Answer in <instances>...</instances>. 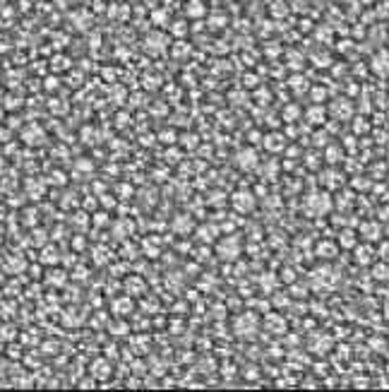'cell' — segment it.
<instances>
[{"mask_svg": "<svg viewBox=\"0 0 389 392\" xmlns=\"http://www.w3.org/2000/svg\"><path fill=\"white\" fill-rule=\"evenodd\" d=\"M236 332L241 337H252L255 332H257V317L252 315V313H245V315H241L238 320H236Z\"/></svg>", "mask_w": 389, "mask_h": 392, "instance_id": "cell-1", "label": "cell"}, {"mask_svg": "<svg viewBox=\"0 0 389 392\" xmlns=\"http://www.w3.org/2000/svg\"><path fill=\"white\" fill-rule=\"evenodd\" d=\"M252 205H255V200H252V195H248V193H238V195L233 197V207H236V209H241V212L250 209Z\"/></svg>", "mask_w": 389, "mask_h": 392, "instance_id": "cell-2", "label": "cell"}, {"mask_svg": "<svg viewBox=\"0 0 389 392\" xmlns=\"http://www.w3.org/2000/svg\"><path fill=\"white\" fill-rule=\"evenodd\" d=\"M336 250H339V248H336L334 243H327V241L317 245V255H319V258H324V260H329V258H334V255H336Z\"/></svg>", "mask_w": 389, "mask_h": 392, "instance_id": "cell-3", "label": "cell"}, {"mask_svg": "<svg viewBox=\"0 0 389 392\" xmlns=\"http://www.w3.org/2000/svg\"><path fill=\"white\" fill-rule=\"evenodd\" d=\"M363 236H365L368 241H377V238H380V226L375 224V222L365 224V226H363Z\"/></svg>", "mask_w": 389, "mask_h": 392, "instance_id": "cell-4", "label": "cell"}, {"mask_svg": "<svg viewBox=\"0 0 389 392\" xmlns=\"http://www.w3.org/2000/svg\"><path fill=\"white\" fill-rule=\"evenodd\" d=\"M370 260H372V250H370V248H365V245H363V248H358L355 262H358V265H365V262H370Z\"/></svg>", "mask_w": 389, "mask_h": 392, "instance_id": "cell-5", "label": "cell"}, {"mask_svg": "<svg viewBox=\"0 0 389 392\" xmlns=\"http://www.w3.org/2000/svg\"><path fill=\"white\" fill-rule=\"evenodd\" d=\"M341 245H344V248H349V245H355V234H353V231H344V234H341Z\"/></svg>", "mask_w": 389, "mask_h": 392, "instance_id": "cell-6", "label": "cell"}, {"mask_svg": "<svg viewBox=\"0 0 389 392\" xmlns=\"http://www.w3.org/2000/svg\"><path fill=\"white\" fill-rule=\"evenodd\" d=\"M375 277H377V279H385V277H387L389 279V267L387 265H377V267H375Z\"/></svg>", "mask_w": 389, "mask_h": 392, "instance_id": "cell-7", "label": "cell"}, {"mask_svg": "<svg viewBox=\"0 0 389 392\" xmlns=\"http://www.w3.org/2000/svg\"><path fill=\"white\" fill-rule=\"evenodd\" d=\"M187 12H190V15H202V5H200V0H192V2L187 5Z\"/></svg>", "mask_w": 389, "mask_h": 392, "instance_id": "cell-8", "label": "cell"}, {"mask_svg": "<svg viewBox=\"0 0 389 392\" xmlns=\"http://www.w3.org/2000/svg\"><path fill=\"white\" fill-rule=\"evenodd\" d=\"M382 250H385V253H382V258H385V260H389V245H382Z\"/></svg>", "mask_w": 389, "mask_h": 392, "instance_id": "cell-9", "label": "cell"}]
</instances>
